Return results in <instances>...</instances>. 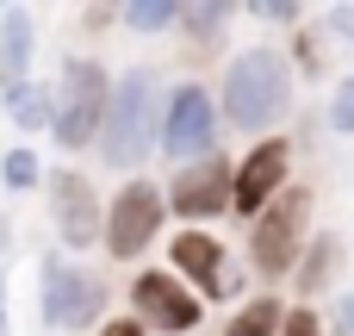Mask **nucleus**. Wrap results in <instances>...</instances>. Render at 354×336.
Returning <instances> with one entry per match:
<instances>
[{
    "label": "nucleus",
    "instance_id": "1",
    "mask_svg": "<svg viewBox=\"0 0 354 336\" xmlns=\"http://www.w3.org/2000/svg\"><path fill=\"white\" fill-rule=\"evenodd\" d=\"M93 150L118 175H137L149 162V150H162V81H156V69L112 75V100H106V125H100Z\"/></svg>",
    "mask_w": 354,
    "mask_h": 336
},
{
    "label": "nucleus",
    "instance_id": "2",
    "mask_svg": "<svg viewBox=\"0 0 354 336\" xmlns=\"http://www.w3.org/2000/svg\"><path fill=\"white\" fill-rule=\"evenodd\" d=\"M292 112V69L280 50H243L224 69V118L236 131H268Z\"/></svg>",
    "mask_w": 354,
    "mask_h": 336
},
{
    "label": "nucleus",
    "instance_id": "3",
    "mask_svg": "<svg viewBox=\"0 0 354 336\" xmlns=\"http://www.w3.org/2000/svg\"><path fill=\"white\" fill-rule=\"evenodd\" d=\"M106 281L93 274V268H81L75 256H62V249H50L44 262H37V324L44 330H100L106 324Z\"/></svg>",
    "mask_w": 354,
    "mask_h": 336
},
{
    "label": "nucleus",
    "instance_id": "4",
    "mask_svg": "<svg viewBox=\"0 0 354 336\" xmlns=\"http://www.w3.org/2000/svg\"><path fill=\"white\" fill-rule=\"evenodd\" d=\"M106 100H112V75L93 56H68L56 75V150H93L100 125H106Z\"/></svg>",
    "mask_w": 354,
    "mask_h": 336
},
{
    "label": "nucleus",
    "instance_id": "5",
    "mask_svg": "<svg viewBox=\"0 0 354 336\" xmlns=\"http://www.w3.org/2000/svg\"><path fill=\"white\" fill-rule=\"evenodd\" d=\"M162 218H168V193L149 181V175H131L112 206H106V231H100V249L112 262H137L156 237H162Z\"/></svg>",
    "mask_w": 354,
    "mask_h": 336
},
{
    "label": "nucleus",
    "instance_id": "6",
    "mask_svg": "<svg viewBox=\"0 0 354 336\" xmlns=\"http://www.w3.org/2000/svg\"><path fill=\"white\" fill-rule=\"evenodd\" d=\"M305 224H311V193H305V187L274 193V200L255 212V231H249V262H255V274H268V281L292 274V262H299V249H305Z\"/></svg>",
    "mask_w": 354,
    "mask_h": 336
},
{
    "label": "nucleus",
    "instance_id": "7",
    "mask_svg": "<svg viewBox=\"0 0 354 336\" xmlns=\"http://www.w3.org/2000/svg\"><path fill=\"white\" fill-rule=\"evenodd\" d=\"M44 200H50V224H56L62 256H81V249L100 243V231H106V200H100V187H93L81 168H50V175H44Z\"/></svg>",
    "mask_w": 354,
    "mask_h": 336
},
{
    "label": "nucleus",
    "instance_id": "8",
    "mask_svg": "<svg viewBox=\"0 0 354 336\" xmlns=\"http://www.w3.org/2000/svg\"><path fill=\"white\" fill-rule=\"evenodd\" d=\"M218 150V100L199 81H180L162 94V156L168 162H199Z\"/></svg>",
    "mask_w": 354,
    "mask_h": 336
},
{
    "label": "nucleus",
    "instance_id": "9",
    "mask_svg": "<svg viewBox=\"0 0 354 336\" xmlns=\"http://www.w3.org/2000/svg\"><path fill=\"white\" fill-rule=\"evenodd\" d=\"M199 299H193V287L187 281H174L168 268H143L137 281H131V318L143 324V330H162V336H187L199 330Z\"/></svg>",
    "mask_w": 354,
    "mask_h": 336
},
{
    "label": "nucleus",
    "instance_id": "10",
    "mask_svg": "<svg viewBox=\"0 0 354 336\" xmlns=\"http://www.w3.org/2000/svg\"><path fill=\"white\" fill-rule=\"evenodd\" d=\"M230 181H236V168L212 150V156L187 162V168H180L162 193H168V212H174V218H187V231H199L205 218L230 212Z\"/></svg>",
    "mask_w": 354,
    "mask_h": 336
},
{
    "label": "nucleus",
    "instance_id": "11",
    "mask_svg": "<svg viewBox=\"0 0 354 336\" xmlns=\"http://www.w3.org/2000/svg\"><path fill=\"white\" fill-rule=\"evenodd\" d=\"M286 168H292V143H286V137H268V143H255V150L243 156L236 181H230V212L255 218V212H261L274 193H286Z\"/></svg>",
    "mask_w": 354,
    "mask_h": 336
},
{
    "label": "nucleus",
    "instance_id": "12",
    "mask_svg": "<svg viewBox=\"0 0 354 336\" xmlns=\"http://www.w3.org/2000/svg\"><path fill=\"white\" fill-rule=\"evenodd\" d=\"M168 262H174V281H193V287L212 293V299H230V293H236V274H230L224 243H218L212 231H180V237H168Z\"/></svg>",
    "mask_w": 354,
    "mask_h": 336
},
{
    "label": "nucleus",
    "instance_id": "13",
    "mask_svg": "<svg viewBox=\"0 0 354 336\" xmlns=\"http://www.w3.org/2000/svg\"><path fill=\"white\" fill-rule=\"evenodd\" d=\"M31 56H37V19H31V6H6V19H0V87L31 81Z\"/></svg>",
    "mask_w": 354,
    "mask_h": 336
},
{
    "label": "nucleus",
    "instance_id": "14",
    "mask_svg": "<svg viewBox=\"0 0 354 336\" xmlns=\"http://www.w3.org/2000/svg\"><path fill=\"white\" fill-rule=\"evenodd\" d=\"M0 106H6V118H12L25 137H37V131L56 125V87H44V81H12V87H0Z\"/></svg>",
    "mask_w": 354,
    "mask_h": 336
},
{
    "label": "nucleus",
    "instance_id": "15",
    "mask_svg": "<svg viewBox=\"0 0 354 336\" xmlns=\"http://www.w3.org/2000/svg\"><path fill=\"white\" fill-rule=\"evenodd\" d=\"M236 19V6L230 0H199V6H180V31H187V50H218V37H224V25Z\"/></svg>",
    "mask_w": 354,
    "mask_h": 336
},
{
    "label": "nucleus",
    "instance_id": "16",
    "mask_svg": "<svg viewBox=\"0 0 354 336\" xmlns=\"http://www.w3.org/2000/svg\"><path fill=\"white\" fill-rule=\"evenodd\" d=\"M0 181H6V193H37L44 187V156L31 143H12L0 156Z\"/></svg>",
    "mask_w": 354,
    "mask_h": 336
},
{
    "label": "nucleus",
    "instance_id": "17",
    "mask_svg": "<svg viewBox=\"0 0 354 336\" xmlns=\"http://www.w3.org/2000/svg\"><path fill=\"white\" fill-rule=\"evenodd\" d=\"M280 324H286V306L268 293V299H249V306L224 324V336H280Z\"/></svg>",
    "mask_w": 354,
    "mask_h": 336
},
{
    "label": "nucleus",
    "instance_id": "18",
    "mask_svg": "<svg viewBox=\"0 0 354 336\" xmlns=\"http://www.w3.org/2000/svg\"><path fill=\"white\" fill-rule=\"evenodd\" d=\"M118 19H124L131 31H143V37H156V31H168V25H180V6H174V0H131V6H118Z\"/></svg>",
    "mask_w": 354,
    "mask_h": 336
},
{
    "label": "nucleus",
    "instance_id": "19",
    "mask_svg": "<svg viewBox=\"0 0 354 336\" xmlns=\"http://www.w3.org/2000/svg\"><path fill=\"white\" fill-rule=\"evenodd\" d=\"M330 268H336V237H317V249H311V262L299 268V287H305V293H317V287L330 281Z\"/></svg>",
    "mask_w": 354,
    "mask_h": 336
},
{
    "label": "nucleus",
    "instance_id": "20",
    "mask_svg": "<svg viewBox=\"0 0 354 336\" xmlns=\"http://www.w3.org/2000/svg\"><path fill=\"white\" fill-rule=\"evenodd\" d=\"M280 336H324V324H317V312H286Z\"/></svg>",
    "mask_w": 354,
    "mask_h": 336
},
{
    "label": "nucleus",
    "instance_id": "21",
    "mask_svg": "<svg viewBox=\"0 0 354 336\" xmlns=\"http://www.w3.org/2000/svg\"><path fill=\"white\" fill-rule=\"evenodd\" d=\"M249 12H255V19H274V25H292V19H299L292 0H261V6H249Z\"/></svg>",
    "mask_w": 354,
    "mask_h": 336
},
{
    "label": "nucleus",
    "instance_id": "22",
    "mask_svg": "<svg viewBox=\"0 0 354 336\" xmlns=\"http://www.w3.org/2000/svg\"><path fill=\"white\" fill-rule=\"evenodd\" d=\"M330 125H336V131H354V87H348V94H336V106H330Z\"/></svg>",
    "mask_w": 354,
    "mask_h": 336
},
{
    "label": "nucleus",
    "instance_id": "23",
    "mask_svg": "<svg viewBox=\"0 0 354 336\" xmlns=\"http://www.w3.org/2000/svg\"><path fill=\"white\" fill-rule=\"evenodd\" d=\"M93 336H149V330H143L137 318H106V324H100Z\"/></svg>",
    "mask_w": 354,
    "mask_h": 336
},
{
    "label": "nucleus",
    "instance_id": "24",
    "mask_svg": "<svg viewBox=\"0 0 354 336\" xmlns=\"http://www.w3.org/2000/svg\"><path fill=\"white\" fill-rule=\"evenodd\" d=\"M112 19H118V6H87V12H81L87 31H100V25H112Z\"/></svg>",
    "mask_w": 354,
    "mask_h": 336
},
{
    "label": "nucleus",
    "instance_id": "25",
    "mask_svg": "<svg viewBox=\"0 0 354 336\" xmlns=\"http://www.w3.org/2000/svg\"><path fill=\"white\" fill-rule=\"evenodd\" d=\"M0 336H6V274H0Z\"/></svg>",
    "mask_w": 354,
    "mask_h": 336
},
{
    "label": "nucleus",
    "instance_id": "26",
    "mask_svg": "<svg viewBox=\"0 0 354 336\" xmlns=\"http://www.w3.org/2000/svg\"><path fill=\"white\" fill-rule=\"evenodd\" d=\"M342 318H348V330H354V293H348V299H342Z\"/></svg>",
    "mask_w": 354,
    "mask_h": 336
},
{
    "label": "nucleus",
    "instance_id": "27",
    "mask_svg": "<svg viewBox=\"0 0 354 336\" xmlns=\"http://www.w3.org/2000/svg\"><path fill=\"white\" fill-rule=\"evenodd\" d=\"M6 243H12V224H6V218H0V249H6Z\"/></svg>",
    "mask_w": 354,
    "mask_h": 336
},
{
    "label": "nucleus",
    "instance_id": "28",
    "mask_svg": "<svg viewBox=\"0 0 354 336\" xmlns=\"http://www.w3.org/2000/svg\"><path fill=\"white\" fill-rule=\"evenodd\" d=\"M0 19H6V6H0Z\"/></svg>",
    "mask_w": 354,
    "mask_h": 336
},
{
    "label": "nucleus",
    "instance_id": "29",
    "mask_svg": "<svg viewBox=\"0 0 354 336\" xmlns=\"http://www.w3.org/2000/svg\"><path fill=\"white\" fill-rule=\"evenodd\" d=\"M348 87H354V81H348Z\"/></svg>",
    "mask_w": 354,
    "mask_h": 336
}]
</instances>
